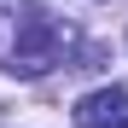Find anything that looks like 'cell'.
I'll return each mask as SVG.
<instances>
[{
	"instance_id": "1",
	"label": "cell",
	"mask_w": 128,
	"mask_h": 128,
	"mask_svg": "<svg viewBox=\"0 0 128 128\" xmlns=\"http://www.w3.org/2000/svg\"><path fill=\"white\" fill-rule=\"evenodd\" d=\"M58 47L64 35L58 24L41 6H29V0H0V64L18 76H41L58 64Z\"/></svg>"
},
{
	"instance_id": "2",
	"label": "cell",
	"mask_w": 128,
	"mask_h": 128,
	"mask_svg": "<svg viewBox=\"0 0 128 128\" xmlns=\"http://www.w3.org/2000/svg\"><path fill=\"white\" fill-rule=\"evenodd\" d=\"M76 128H128V88H93L76 99Z\"/></svg>"
}]
</instances>
